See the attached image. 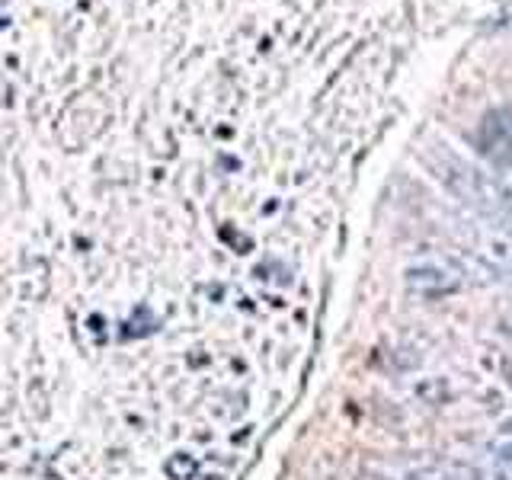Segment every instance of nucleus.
<instances>
[{"instance_id":"1","label":"nucleus","mask_w":512,"mask_h":480,"mask_svg":"<svg viewBox=\"0 0 512 480\" xmlns=\"http://www.w3.org/2000/svg\"><path fill=\"white\" fill-rule=\"evenodd\" d=\"M429 167L445 183V189L452 192V196H458L461 202H468L471 208H477L480 215H487L493 221H506L512 215L509 189L496 180V176L468 164V160L442 151V144H439V151L429 157Z\"/></svg>"},{"instance_id":"2","label":"nucleus","mask_w":512,"mask_h":480,"mask_svg":"<svg viewBox=\"0 0 512 480\" xmlns=\"http://www.w3.org/2000/svg\"><path fill=\"white\" fill-rule=\"evenodd\" d=\"M404 282L407 292L416 298H448L461 292L464 285V266L448 253H423L410 260V266L404 269Z\"/></svg>"},{"instance_id":"3","label":"nucleus","mask_w":512,"mask_h":480,"mask_svg":"<svg viewBox=\"0 0 512 480\" xmlns=\"http://www.w3.org/2000/svg\"><path fill=\"white\" fill-rule=\"evenodd\" d=\"M490 458H493V474L496 480H512V436H503L490 445Z\"/></svg>"},{"instance_id":"4","label":"nucleus","mask_w":512,"mask_h":480,"mask_svg":"<svg viewBox=\"0 0 512 480\" xmlns=\"http://www.w3.org/2000/svg\"><path fill=\"white\" fill-rule=\"evenodd\" d=\"M509 333H512V320H509Z\"/></svg>"},{"instance_id":"5","label":"nucleus","mask_w":512,"mask_h":480,"mask_svg":"<svg viewBox=\"0 0 512 480\" xmlns=\"http://www.w3.org/2000/svg\"><path fill=\"white\" fill-rule=\"evenodd\" d=\"M509 279H512V276H509Z\"/></svg>"}]
</instances>
